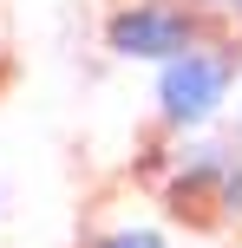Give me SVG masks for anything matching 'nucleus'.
I'll return each instance as SVG.
<instances>
[{"label":"nucleus","instance_id":"1","mask_svg":"<svg viewBox=\"0 0 242 248\" xmlns=\"http://www.w3.org/2000/svg\"><path fill=\"white\" fill-rule=\"evenodd\" d=\"M223 92H229V59H216V52H183L157 78V105L170 124H203L223 105Z\"/></svg>","mask_w":242,"mask_h":248},{"label":"nucleus","instance_id":"2","mask_svg":"<svg viewBox=\"0 0 242 248\" xmlns=\"http://www.w3.org/2000/svg\"><path fill=\"white\" fill-rule=\"evenodd\" d=\"M112 52H125V59H183L190 52V20L177 7H125L112 20Z\"/></svg>","mask_w":242,"mask_h":248},{"label":"nucleus","instance_id":"3","mask_svg":"<svg viewBox=\"0 0 242 248\" xmlns=\"http://www.w3.org/2000/svg\"><path fill=\"white\" fill-rule=\"evenodd\" d=\"M92 248H164L151 235V229H125V235H105V242H92Z\"/></svg>","mask_w":242,"mask_h":248},{"label":"nucleus","instance_id":"4","mask_svg":"<svg viewBox=\"0 0 242 248\" xmlns=\"http://www.w3.org/2000/svg\"><path fill=\"white\" fill-rule=\"evenodd\" d=\"M229 202H236V209H242V170L229 176Z\"/></svg>","mask_w":242,"mask_h":248},{"label":"nucleus","instance_id":"5","mask_svg":"<svg viewBox=\"0 0 242 248\" xmlns=\"http://www.w3.org/2000/svg\"><path fill=\"white\" fill-rule=\"evenodd\" d=\"M223 7H242V0H223Z\"/></svg>","mask_w":242,"mask_h":248}]
</instances>
